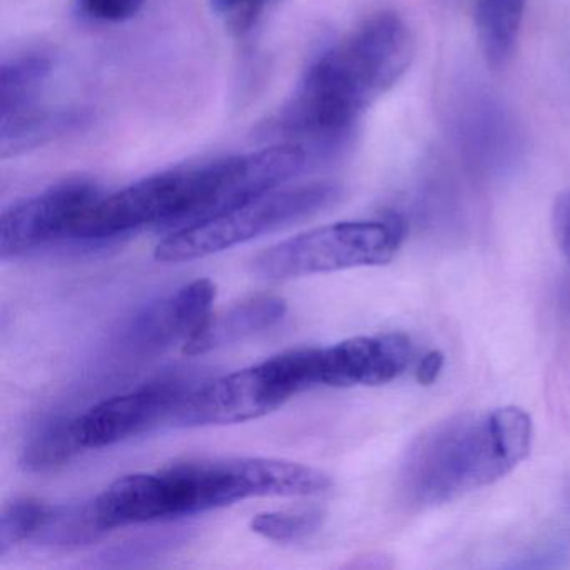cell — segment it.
I'll return each mask as SVG.
<instances>
[{"mask_svg": "<svg viewBox=\"0 0 570 570\" xmlns=\"http://www.w3.org/2000/svg\"><path fill=\"white\" fill-rule=\"evenodd\" d=\"M322 510H299V512H265L253 517L252 530L263 539L278 543H296L315 535L323 525Z\"/></svg>", "mask_w": 570, "mask_h": 570, "instance_id": "obj_19", "label": "cell"}, {"mask_svg": "<svg viewBox=\"0 0 570 570\" xmlns=\"http://www.w3.org/2000/svg\"><path fill=\"white\" fill-rule=\"evenodd\" d=\"M322 470L265 456H216L131 473L92 499L105 532L118 527L178 519L253 497H299L326 492Z\"/></svg>", "mask_w": 570, "mask_h": 570, "instance_id": "obj_2", "label": "cell"}, {"mask_svg": "<svg viewBox=\"0 0 570 570\" xmlns=\"http://www.w3.org/2000/svg\"><path fill=\"white\" fill-rule=\"evenodd\" d=\"M82 452L76 416H56L29 436L22 449L21 465L29 473L55 472Z\"/></svg>", "mask_w": 570, "mask_h": 570, "instance_id": "obj_15", "label": "cell"}, {"mask_svg": "<svg viewBox=\"0 0 570 570\" xmlns=\"http://www.w3.org/2000/svg\"><path fill=\"white\" fill-rule=\"evenodd\" d=\"M286 315L285 299L273 295H258L242 299L209 316L202 330L183 345L185 355H203L213 350L235 345L266 332Z\"/></svg>", "mask_w": 570, "mask_h": 570, "instance_id": "obj_12", "label": "cell"}, {"mask_svg": "<svg viewBox=\"0 0 570 570\" xmlns=\"http://www.w3.org/2000/svg\"><path fill=\"white\" fill-rule=\"evenodd\" d=\"M238 156L179 166L102 195L79 225L78 242H108L146 228H185L218 215Z\"/></svg>", "mask_w": 570, "mask_h": 570, "instance_id": "obj_4", "label": "cell"}, {"mask_svg": "<svg viewBox=\"0 0 570 570\" xmlns=\"http://www.w3.org/2000/svg\"><path fill=\"white\" fill-rule=\"evenodd\" d=\"M443 365H445V356H443L440 350H432V352L425 353L423 358L420 360L419 366H416V382L423 386L433 385L439 380Z\"/></svg>", "mask_w": 570, "mask_h": 570, "instance_id": "obj_23", "label": "cell"}, {"mask_svg": "<svg viewBox=\"0 0 570 570\" xmlns=\"http://www.w3.org/2000/svg\"><path fill=\"white\" fill-rule=\"evenodd\" d=\"M413 346L403 333L355 336L320 348V385H385L402 376L412 363Z\"/></svg>", "mask_w": 570, "mask_h": 570, "instance_id": "obj_11", "label": "cell"}, {"mask_svg": "<svg viewBox=\"0 0 570 570\" xmlns=\"http://www.w3.org/2000/svg\"><path fill=\"white\" fill-rule=\"evenodd\" d=\"M216 286L199 278L139 309L122 326L118 343L129 355H156L173 343H188L213 315Z\"/></svg>", "mask_w": 570, "mask_h": 570, "instance_id": "obj_10", "label": "cell"}, {"mask_svg": "<svg viewBox=\"0 0 570 570\" xmlns=\"http://www.w3.org/2000/svg\"><path fill=\"white\" fill-rule=\"evenodd\" d=\"M553 233L570 266V191L562 193L553 206Z\"/></svg>", "mask_w": 570, "mask_h": 570, "instance_id": "obj_22", "label": "cell"}, {"mask_svg": "<svg viewBox=\"0 0 570 570\" xmlns=\"http://www.w3.org/2000/svg\"><path fill=\"white\" fill-rule=\"evenodd\" d=\"M272 0H209L213 12L225 19L236 35H245Z\"/></svg>", "mask_w": 570, "mask_h": 570, "instance_id": "obj_21", "label": "cell"}, {"mask_svg": "<svg viewBox=\"0 0 570 570\" xmlns=\"http://www.w3.org/2000/svg\"><path fill=\"white\" fill-rule=\"evenodd\" d=\"M51 513L52 505L32 497H19L6 503L0 515V556L28 540H36Z\"/></svg>", "mask_w": 570, "mask_h": 570, "instance_id": "obj_18", "label": "cell"}, {"mask_svg": "<svg viewBox=\"0 0 570 570\" xmlns=\"http://www.w3.org/2000/svg\"><path fill=\"white\" fill-rule=\"evenodd\" d=\"M405 236V219L395 213L376 219L335 223L269 246L253 259V272L279 282L389 265L402 248Z\"/></svg>", "mask_w": 570, "mask_h": 570, "instance_id": "obj_7", "label": "cell"}, {"mask_svg": "<svg viewBox=\"0 0 570 570\" xmlns=\"http://www.w3.org/2000/svg\"><path fill=\"white\" fill-rule=\"evenodd\" d=\"M106 533L96 517L92 500L75 505L52 507L51 517L36 542L51 547H79Z\"/></svg>", "mask_w": 570, "mask_h": 570, "instance_id": "obj_17", "label": "cell"}, {"mask_svg": "<svg viewBox=\"0 0 570 570\" xmlns=\"http://www.w3.org/2000/svg\"><path fill=\"white\" fill-rule=\"evenodd\" d=\"M88 121V115L79 109L46 108L42 105L0 116V155L8 159L35 151L78 131Z\"/></svg>", "mask_w": 570, "mask_h": 570, "instance_id": "obj_13", "label": "cell"}, {"mask_svg": "<svg viewBox=\"0 0 570 570\" xmlns=\"http://www.w3.org/2000/svg\"><path fill=\"white\" fill-rule=\"evenodd\" d=\"M193 389L178 376L146 383L132 392L102 400L88 412L76 415L82 450H98L148 432L175 419Z\"/></svg>", "mask_w": 570, "mask_h": 570, "instance_id": "obj_9", "label": "cell"}, {"mask_svg": "<svg viewBox=\"0 0 570 570\" xmlns=\"http://www.w3.org/2000/svg\"><path fill=\"white\" fill-rule=\"evenodd\" d=\"M51 71V59L41 52H26L6 59L0 68V115L39 105Z\"/></svg>", "mask_w": 570, "mask_h": 570, "instance_id": "obj_16", "label": "cell"}, {"mask_svg": "<svg viewBox=\"0 0 570 570\" xmlns=\"http://www.w3.org/2000/svg\"><path fill=\"white\" fill-rule=\"evenodd\" d=\"M102 195L95 183L69 179L9 206L0 218V256L6 262L76 239L79 225Z\"/></svg>", "mask_w": 570, "mask_h": 570, "instance_id": "obj_8", "label": "cell"}, {"mask_svg": "<svg viewBox=\"0 0 570 570\" xmlns=\"http://www.w3.org/2000/svg\"><path fill=\"white\" fill-rule=\"evenodd\" d=\"M416 41L395 11L363 19L306 69L292 98L263 122L266 138L338 151L366 109L409 72Z\"/></svg>", "mask_w": 570, "mask_h": 570, "instance_id": "obj_1", "label": "cell"}, {"mask_svg": "<svg viewBox=\"0 0 570 570\" xmlns=\"http://www.w3.org/2000/svg\"><path fill=\"white\" fill-rule=\"evenodd\" d=\"M532 439V419L519 406L446 420L406 453L403 489L419 505L452 502L509 475L529 455Z\"/></svg>", "mask_w": 570, "mask_h": 570, "instance_id": "obj_3", "label": "cell"}, {"mask_svg": "<svg viewBox=\"0 0 570 570\" xmlns=\"http://www.w3.org/2000/svg\"><path fill=\"white\" fill-rule=\"evenodd\" d=\"M527 0H473L476 39L487 65L502 69L515 52Z\"/></svg>", "mask_w": 570, "mask_h": 570, "instance_id": "obj_14", "label": "cell"}, {"mask_svg": "<svg viewBox=\"0 0 570 570\" xmlns=\"http://www.w3.org/2000/svg\"><path fill=\"white\" fill-rule=\"evenodd\" d=\"M316 385H320V348L289 350L193 389L173 422L181 426L249 422Z\"/></svg>", "mask_w": 570, "mask_h": 570, "instance_id": "obj_5", "label": "cell"}, {"mask_svg": "<svg viewBox=\"0 0 570 570\" xmlns=\"http://www.w3.org/2000/svg\"><path fill=\"white\" fill-rule=\"evenodd\" d=\"M340 198L342 188L332 181L278 188L212 218L175 229L156 246L155 256L163 263L205 258L318 215Z\"/></svg>", "mask_w": 570, "mask_h": 570, "instance_id": "obj_6", "label": "cell"}, {"mask_svg": "<svg viewBox=\"0 0 570 570\" xmlns=\"http://www.w3.org/2000/svg\"><path fill=\"white\" fill-rule=\"evenodd\" d=\"M145 0H76V9L85 19L101 24H119L139 14Z\"/></svg>", "mask_w": 570, "mask_h": 570, "instance_id": "obj_20", "label": "cell"}]
</instances>
